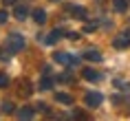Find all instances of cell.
<instances>
[{"label": "cell", "instance_id": "cell-1", "mask_svg": "<svg viewBox=\"0 0 130 121\" xmlns=\"http://www.w3.org/2000/svg\"><path fill=\"white\" fill-rule=\"evenodd\" d=\"M7 46H9V51H22V48H24V40H22V35L11 33L7 38Z\"/></svg>", "mask_w": 130, "mask_h": 121}, {"label": "cell", "instance_id": "cell-2", "mask_svg": "<svg viewBox=\"0 0 130 121\" xmlns=\"http://www.w3.org/2000/svg\"><path fill=\"white\" fill-rule=\"evenodd\" d=\"M53 60L60 62V64H64V66H77V64H79V60H77V57H71L69 53H55Z\"/></svg>", "mask_w": 130, "mask_h": 121}, {"label": "cell", "instance_id": "cell-3", "mask_svg": "<svg viewBox=\"0 0 130 121\" xmlns=\"http://www.w3.org/2000/svg\"><path fill=\"white\" fill-rule=\"evenodd\" d=\"M84 101H86V106H88V108H97V106H102L104 97L99 93H88L86 97H84Z\"/></svg>", "mask_w": 130, "mask_h": 121}, {"label": "cell", "instance_id": "cell-4", "mask_svg": "<svg viewBox=\"0 0 130 121\" xmlns=\"http://www.w3.org/2000/svg\"><path fill=\"white\" fill-rule=\"evenodd\" d=\"M128 44H130V33H119L115 40H112V46L115 48H126Z\"/></svg>", "mask_w": 130, "mask_h": 121}, {"label": "cell", "instance_id": "cell-5", "mask_svg": "<svg viewBox=\"0 0 130 121\" xmlns=\"http://www.w3.org/2000/svg\"><path fill=\"white\" fill-rule=\"evenodd\" d=\"M82 75H84V79H88V81H99L102 79V75L97 73V71H93V68H84Z\"/></svg>", "mask_w": 130, "mask_h": 121}, {"label": "cell", "instance_id": "cell-6", "mask_svg": "<svg viewBox=\"0 0 130 121\" xmlns=\"http://www.w3.org/2000/svg\"><path fill=\"white\" fill-rule=\"evenodd\" d=\"M33 114H35V110H33V108L24 106L22 110H18V112H15V117H18V119H33Z\"/></svg>", "mask_w": 130, "mask_h": 121}, {"label": "cell", "instance_id": "cell-7", "mask_svg": "<svg viewBox=\"0 0 130 121\" xmlns=\"http://www.w3.org/2000/svg\"><path fill=\"white\" fill-rule=\"evenodd\" d=\"M62 35H64V31H62V29H55V31H51V33L46 35V40H44V42H46V44H55Z\"/></svg>", "mask_w": 130, "mask_h": 121}, {"label": "cell", "instance_id": "cell-8", "mask_svg": "<svg viewBox=\"0 0 130 121\" xmlns=\"http://www.w3.org/2000/svg\"><path fill=\"white\" fill-rule=\"evenodd\" d=\"M33 20L38 22V24H44V22H46V11H44V9H33Z\"/></svg>", "mask_w": 130, "mask_h": 121}, {"label": "cell", "instance_id": "cell-9", "mask_svg": "<svg viewBox=\"0 0 130 121\" xmlns=\"http://www.w3.org/2000/svg\"><path fill=\"white\" fill-rule=\"evenodd\" d=\"M84 57H86V60H90V62H102V53H99V51H95V48H88V51L84 53Z\"/></svg>", "mask_w": 130, "mask_h": 121}, {"label": "cell", "instance_id": "cell-10", "mask_svg": "<svg viewBox=\"0 0 130 121\" xmlns=\"http://www.w3.org/2000/svg\"><path fill=\"white\" fill-rule=\"evenodd\" d=\"M13 15L18 18V20H24V18L29 15V9L24 7V5H22V7H15V9H13Z\"/></svg>", "mask_w": 130, "mask_h": 121}, {"label": "cell", "instance_id": "cell-11", "mask_svg": "<svg viewBox=\"0 0 130 121\" xmlns=\"http://www.w3.org/2000/svg\"><path fill=\"white\" fill-rule=\"evenodd\" d=\"M55 99L60 101V103H64V106H71V103H73L71 95H66V93H57V95H55Z\"/></svg>", "mask_w": 130, "mask_h": 121}, {"label": "cell", "instance_id": "cell-12", "mask_svg": "<svg viewBox=\"0 0 130 121\" xmlns=\"http://www.w3.org/2000/svg\"><path fill=\"white\" fill-rule=\"evenodd\" d=\"M112 7H115V11L123 13V11H126V7H128V2H126V0H112Z\"/></svg>", "mask_w": 130, "mask_h": 121}, {"label": "cell", "instance_id": "cell-13", "mask_svg": "<svg viewBox=\"0 0 130 121\" xmlns=\"http://www.w3.org/2000/svg\"><path fill=\"white\" fill-rule=\"evenodd\" d=\"M69 9H71V13H73V15H77L79 20H86V11H84L82 7H69Z\"/></svg>", "mask_w": 130, "mask_h": 121}, {"label": "cell", "instance_id": "cell-14", "mask_svg": "<svg viewBox=\"0 0 130 121\" xmlns=\"http://www.w3.org/2000/svg\"><path fill=\"white\" fill-rule=\"evenodd\" d=\"M51 88H53V79L51 77H44L40 81V90H51Z\"/></svg>", "mask_w": 130, "mask_h": 121}, {"label": "cell", "instance_id": "cell-15", "mask_svg": "<svg viewBox=\"0 0 130 121\" xmlns=\"http://www.w3.org/2000/svg\"><path fill=\"white\" fill-rule=\"evenodd\" d=\"M0 110H2V112H13V103H11V101H2Z\"/></svg>", "mask_w": 130, "mask_h": 121}, {"label": "cell", "instance_id": "cell-16", "mask_svg": "<svg viewBox=\"0 0 130 121\" xmlns=\"http://www.w3.org/2000/svg\"><path fill=\"white\" fill-rule=\"evenodd\" d=\"M7 20H9V13L5 11V9H0V24H5Z\"/></svg>", "mask_w": 130, "mask_h": 121}, {"label": "cell", "instance_id": "cell-17", "mask_svg": "<svg viewBox=\"0 0 130 121\" xmlns=\"http://www.w3.org/2000/svg\"><path fill=\"white\" fill-rule=\"evenodd\" d=\"M7 84H9V77H7L5 73H0V88H5Z\"/></svg>", "mask_w": 130, "mask_h": 121}, {"label": "cell", "instance_id": "cell-18", "mask_svg": "<svg viewBox=\"0 0 130 121\" xmlns=\"http://www.w3.org/2000/svg\"><path fill=\"white\" fill-rule=\"evenodd\" d=\"M60 81H71V75H66V73L60 75Z\"/></svg>", "mask_w": 130, "mask_h": 121}, {"label": "cell", "instance_id": "cell-19", "mask_svg": "<svg viewBox=\"0 0 130 121\" xmlns=\"http://www.w3.org/2000/svg\"><path fill=\"white\" fill-rule=\"evenodd\" d=\"M93 29H95V24H86V27H84V31H86V33H90Z\"/></svg>", "mask_w": 130, "mask_h": 121}, {"label": "cell", "instance_id": "cell-20", "mask_svg": "<svg viewBox=\"0 0 130 121\" xmlns=\"http://www.w3.org/2000/svg\"><path fill=\"white\" fill-rule=\"evenodd\" d=\"M2 2H5V5H13L15 0H2Z\"/></svg>", "mask_w": 130, "mask_h": 121}, {"label": "cell", "instance_id": "cell-21", "mask_svg": "<svg viewBox=\"0 0 130 121\" xmlns=\"http://www.w3.org/2000/svg\"><path fill=\"white\" fill-rule=\"evenodd\" d=\"M55 2H57V0H55Z\"/></svg>", "mask_w": 130, "mask_h": 121}]
</instances>
